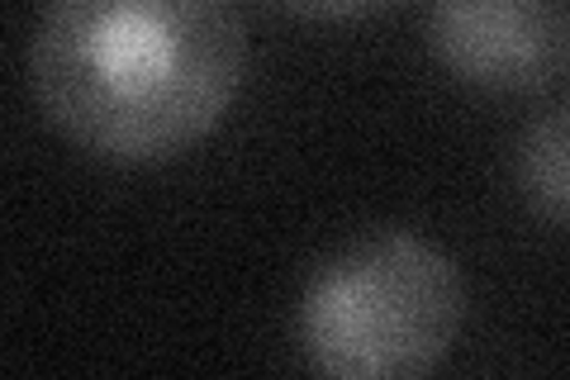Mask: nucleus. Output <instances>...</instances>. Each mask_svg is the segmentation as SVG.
<instances>
[{
  "label": "nucleus",
  "mask_w": 570,
  "mask_h": 380,
  "mask_svg": "<svg viewBox=\"0 0 570 380\" xmlns=\"http://www.w3.org/2000/svg\"><path fill=\"white\" fill-rule=\"evenodd\" d=\"M513 181L532 214L570 228V96L523 124L513 143Z\"/></svg>",
  "instance_id": "nucleus-4"
},
{
  "label": "nucleus",
  "mask_w": 570,
  "mask_h": 380,
  "mask_svg": "<svg viewBox=\"0 0 570 380\" xmlns=\"http://www.w3.org/2000/svg\"><path fill=\"white\" fill-rule=\"evenodd\" d=\"M24 67L39 110L86 153L163 162L228 115L247 25L219 0H58Z\"/></svg>",
  "instance_id": "nucleus-1"
},
{
  "label": "nucleus",
  "mask_w": 570,
  "mask_h": 380,
  "mask_svg": "<svg viewBox=\"0 0 570 380\" xmlns=\"http://www.w3.org/2000/svg\"><path fill=\"white\" fill-rule=\"evenodd\" d=\"M461 323V266L409 228H371L328 252L295 314L324 380H419L456 348Z\"/></svg>",
  "instance_id": "nucleus-2"
},
{
  "label": "nucleus",
  "mask_w": 570,
  "mask_h": 380,
  "mask_svg": "<svg viewBox=\"0 0 570 380\" xmlns=\"http://www.w3.org/2000/svg\"><path fill=\"white\" fill-rule=\"evenodd\" d=\"M428 43L461 81L485 90H542L570 67V6L561 0H442Z\"/></svg>",
  "instance_id": "nucleus-3"
}]
</instances>
